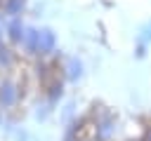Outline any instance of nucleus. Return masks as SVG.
Wrapping results in <instances>:
<instances>
[{"label": "nucleus", "instance_id": "nucleus-1", "mask_svg": "<svg viewBox=\"0 0 151 141\" xmlns=\"http://www.w3.org/2000/svg\"><path fill=\"white\" fill-rule=\"evenodd\" d=\"M52 47H54V35H52V31H38V49H35V52L47 54Z\"/></svg>", "mask_w": 151, "mask_h": 141}, {"label": "nucleus", "instance_id": "nucleus-3", "mask_svg": "<svg viewBox=\"0 0 151 141\" xmlns=\"http://www.w3.org/2000/svg\"><path fill=\"white\" fill-rule=\"evenodd\" d=\"M2 89H5V103H12V99H14V92H12V89H14V87H12V85H5Z\"/></svg>", "mask_w": 151, "mask_h": 141}, {"label": "nucleus", "instance_id": "nucleus-2", "mask_svg": "<svg viewBox=\"0 0 151 141\" xmlns=\"http://www.w3.org/2000/svg\"><path fill=\"white\" fill-rule=\"evenodd\" d=\"M19 7H24V0H9V2H7V9H9V14H14Z\"/></svg>", "mask_w": 151, "mask_h": 141}]
</instances>
